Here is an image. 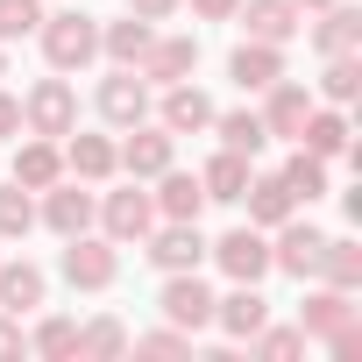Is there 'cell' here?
<instances>
[{
  "label": "cell",
  "mask_w": 362,
  "mask_h": 362,
  "mask_svg": "<svg viewBox=\"0 0 362 362\" xmlns=\"http://www.w3.org/2000/svg\"><path fill=\"white\" fill-rule=\"evenodd\" d=\"M93 214H100V228H107V242H114V249H121V242H142V235L156 228V199H149V192H135V185H128V192H107Z\"/></svg>",
  "instance_id": "5"
},
{
  "label": "cell",
  "mask_w": 362,
  "mask_h": 362,
  "mask_svg": "<svg viewBox=\"0 0 362 362\" xmlns=\"http://www.w3.org/2000/svg\"><path fill=\"white\" fill-rule=\"evenodd\" d=\"M149 36H156V22H142V15H128V22H107L100 29V50L114 57V64H142V50H149Z\"/></svg>",
  "instance_id": "26"
},
{
  "label": "cell",
  "mask_w": 362,
  "mask_h": 362,
  "mask_svg": "<svg viewBox=\"0 0 362 362\" xmlns=\"http://www.w3.org/2000/svg\"><path fill=\"white\" fill-rule=\"evenodd\" d=\"M0 355H22V327H15V313H0Z\"/></svg>",
  "instance_id": "41"
},
{
  "label": "cell",
  "mask_w": 362,
  "mask_h": 362,
  "mask_svg": "<svg viewBox=\"0 0 362 362\" xmlns=\"http://www.w3.org/2000/svg\"><path fill=\"white\" fill-rule=\"evenodd\" d=\"M277 177L291 185V199H298V206H313V199L327 192V156H313V149H291V163H284Z\"/></svg>",
  "instance_id": "30"
},
{
  "label": "cell",
  "mask_w": 362,
  "mask_h": 362,
  "mask_svg": "<svg viewBox=\"0 0 362 362\" xmlns=\"http://www.w3.org/2000/svg\"><path fill=\"white\" fill-rule=\"evenodd\" d=\"M249 341H256L263 362H291V355H305V327H270V320H263Z\"/></svg>",
  "instance_id": "34"
},
{
  "label": "cell",
  "mask_w": 362,
  "mask_h": 362,
  "mask_svg": "<svg viewBox=\"0 0 362 362\" xmlns=\"http://www.w3.org/2000/svg\"><path fill=\"white\" fill-rule=\"evenodd\" d=\"M235 8H242V0H192L199 22H235Z\"/></svg>",
  "instance_id": "39"
},
{
  "label": "cell",
  "mask_w": 362,
  "mask_h": 362,
  "mask_svg": "<svg viewBox=\"0 0 362 362\" xmlns=\"http://www.w3.org/2000/svg\"><path fill=\"white\" fill-rule=\"evenodd\" d=\"M305 114H313V93H305V86H291V78H277V86H263V128H270V135H284V142H298V128H305Z\"/></svg>",
  "instance_id": "15"
},
{
  "label": "cell",
  "mask_w": 362,
  "mask_h": 362,
  "mask_svg": "<svg viewBox=\"0 0 362 362\" xmlns=\"http://www.w3.org/2000/svg\"><path fill=\"white\" fill-rule=\"evenodd\" d=\"M228 78H235L242 93H263V86H277V78H284V50H277V43H256V36H249V43H242V50L228 57Z\"/></svg>",
  "instance_id": "17"
},
{
  "label": "cell",
  "mask_w": 362,
  "mask_h": 362,
  "mask_svg": "<svg viewBox=\"0 0 362 362\" xmlns=\"http://www.w3.org/2000/svg\"><path fill=\"white\" fill-rule=\"evenodd\" d=\"M298 149H313V156H348V149H355V142H348V114L313 107L305 128H298Z\"/></svg>",
  "instance_id": "23"
},
{
  "label": "cell",
  "mask_w": 362,
  "mask_h": 362,
  "mask_svg": "<svg viewBox=\"0 0 362 362\" xmlns=\"http://www.w3.org/2000/svg\"><path fill=\"white\" fill-rule=\"evenodd\" d=\"M64 170L86 177V185H107L114 177V142L107 135H64Z\"/></svg>",
  "instance_id": "22"
},
{
  "label": "cell",
  "mask_w": 362,
  "mask_h": 362,
  "mask_svg": "<svg viewBox=\"0 0 362 362\" xmlns=\"http://www.w3.org/2000/svg\"><path fill=\"white\" fill-rule=\"evenodd\" d=\"M242 206H249V228H284V221L298 214V199H291V185H284V177H256V170H249Z\"/></svg>",
  "instance_id": "21"
},
{
  "label": "cell",
  "mask_w": 362,
  "mask_h": 362,
  "mask_svg": "<svg viewBox=\"0 0 362 362\" xmlns=\"http://www.w3.org/2000/svg\"><path fill=\"white\" fill-rule=\"evenodd\" d=\"M199 185H206V199H221V206H242V192H249V156L221 149V156L199 170Z\"/></svg>",
  "instance_id": "24"
},
{
  "label": "cell",
  "mask_w": 362,
  "mask_h": 362,
  "mask_svg": "<svg viewBox=\"0 0 362 362\" xmlns=\"http://www.w3.org/2000/svg\"><path fill=\"white\" fill-rule=\"evenodd\" d=\"M64 177V149L50 142V135H29L22 149H15V185L22 192H43V185H57Z\"/></svg>",
  "instance_id": "20"
},
{
  "label": "cell",
  "mask_w": 362,
  "mask_h": 362,
  "mask_svg": "<svg viewBox=\"0 0 362 362\" xmlns=\"http://www.w3.org/2000/svg\"><path fill=\"white\" fill-rule=\"evenodd\" d=\"M235 22H242L256 43H277V50H284V43L305 29V8H298V0H242Z\"/></svg>",
  "instance_id": "9"
},
{
  "label": "cell",
  "mask_w": 362,
  "mask_h": 362,
  "mask_svg": "<svg viewBox=\"0 0 362 362\" xmlns=\"http://www.w3.org/2000/svg\"><path fill=\"white\" fill-rule=\"evenodd\" d=\"M43 22V0H0V43H22Z\"/></svg>",
  "instance_id": "35"
},
{
  "label": "cell",
  "mask_w": 362,
  "mask_h": 362,
  "mask_svg": "<svg viewBox=\"0 0 362 362\" xmlns=\"http://www.w3.org/2000/svg\"><path fill=\"white\" fill-rule=\"evenodd\" d=\"M348 320H355V305H348V291H334V284H327V291H313V298H305V313H298V327H305V334H320V341H327L334 327H348Z\"/></svg>",
  "instance_id": "29"
},
{
  "label": "cell",
  "mask_w": 362,
  "mask_h": 362,
  "mask_svg": "<svg viewBox=\"0 0 362 362\" xmlns=\"http://www.w3.org/2000/svg\"><path fill=\"white\" fill-rule=\"evenodd\" d=\"M149 199H156L163 221H199V214H206V185H199V170H170V163H163Z\"/></svg>",
  "instance_id": "13"
},
{
  "label": "cell",
  "mask_w": 362,
  "mask_h": 362,
  "mask_svg": "<svg viewBox=\"0 0 362 362\" xmlns=\"http://www.w3.org/2000/svg\"><path fill=\"white\" fill-rule=\"evenodd\" d=\"M313 277H327L334 291H362V249L348 242V235H334L327 249H320V270Z\"/></svg>",
  "instance_id": "28"
},
{
  "label": "cell",
  "mask_w": 362,
  "mask_h": 362,
  "mask_svg": "<svg viewBox=\"0 0 362 362\" xmlns=\"http://www.w3.org/2000/svg\"><path fill=\"white\" fill-rule=\"evenodd\" d=\"M114 277H121V256H114L107 235H64V284H78V291H107Z\"/></svg>",
  "instance_id": "3"
},
{
  "label": "cell",
  "mask_w": 362,
  "mask_h": 362,
  "mask_svg": "<svg viewBox=\"0 0 362 362\" xmlns=\"http://www.w3.org/2000/svg\"><path fill=\"white\" fill-rule=\"evenodd\" d=\"M163 320L170 327H185V334H199V327H214V291L199 284V270H170V284H163Z\"/></svg>",
  "instance_id": "7"
},
{
  "label": "cell",
  "mask_w": 362,
  "mask_h": 362,
  "mask_svg": "<svg viewBox=\"0 0 362 362\" xmlns=\"http://www.w3.org/2000/svg\"><path fill=\"white\" fill-rule=\"evenodd\" d=\"M355 93H362V64H355V57H327V71H320V100L348 107Z\"/></svg>",
  "instance_id": "33"
},
{
  "label": "cell",
  "mask_w": 362,
  "mask_h": 362,
  "mask_svg": "<svg viewBox=\"0 0 362 362\" xmlns=\"http://www.w3.org/2000/svg\"><path fill=\"white\" fill-rule=\"evenodd\" d=\"M320 249H327V235H320L313 221H284V228H277V249H270V270L313 277V270H320Z\"/></svg>",
  "instance_id": "12"
},
{
  "label": "cell",
  "mask_w": 362,
  "mask_h": 362,
  "mask_svg": "<svg viewBox=\"0 0 362 362\" xmlns=\"http://www.w3.org/2000/svg\"><path fill=\"white\" fill-rule=\"evenodd\" d=\"M142 242H149V263H156L163 277H170V270H199L206 249H214V242L199 235V221H163V228L142 235Z\"/></svg>",
  "instance_id": "4"
},
{
  "label": "cell",
  "mask_w": 362,
  "mask_h": 362,
  "mask_svg": "<svg viewBox=\"0 0 362 362\" xmlns=\"http://www.w3.org/2000/svg\"><path fill=\"white\" fill-rule=\"evenodd\" d=\"M313 50H320V57H355V50H362V15L348 8V0L320 8V22H313Z\"/></svg>",
  "instance_id": "16"
},
{
  "label": "cell",
  "mask_w": 362,
  "mask_h": 362,
  "mask_svg": "<svg viewBox=\"0 0 362 362\" xmlns=\"http://www.w3.org/2000/svg\"><path fill=\"white\" fill-rule=\"evenodd\" d=\"M0 78H8V43H0Z\"/></svg>",
  "instance_id": "43"
},
{
  "label": "cell",
  "mask_w": 362,
  "mask_h": 362,
  "mask_svg": "<svg viewBox=\"0 0 362 362\" xmlns=\"http://www.w3.org/2000/svg\"><path fill=\"white\" fill-rule=\"evenodd\" d=\"M206 256H214L235 284H263V277H270V242H263V228H235V235H221Z\"/></svg>",
  "instance_id": "6"
},
{
  "label": "cell",
  "mask_w": 362,
  "mask_h": 362,
  "mask_svg": "<svg viewBox=\"0 0 362 362\" xmlns=\"http://www.w3.org/2000/svg\"><path fill=\"white\" fill-rule=\"evenodd\" d=\"M43 305V270L36 263H0V313H36Z\"/></svg>",
  "instance_id": "25"
},
{
  "label": "cell",
  "mask_w": 362,
  "mask_h": 362,
  "mask_svg": "<svg viewBox=\"0 0 362 362\" xmlns=\"http://www.w3.org/2000/svg\"><path fill=\"white\" fill-rule=\"evenodd\" d=\"M170 156H177V135H170L163 121H156V128H142V121H135V128H128V142L114 149V170H128V177H156Z\"/></svg>",
  "instance_id": "8"
},
{
  "label": "cell",
  "mask_w": 362,
  "mask_h": 362,
  "mask_svg": "<svg viewBox=\"0 0 362 362\" xmlns=\"http://www.w3.org/2000/svg\"><path fill=\"white\" fill-rule=\"evenodd\" d=\"M22 128H29V135L64 142V135L78 128V93H71L64 78H36V86H29V100H22Z\"/></svg>",
  "instance_id": "2"
},
{
  "label": "cell",
  "mask_w": 362,
  "mask_h": 362,
  "mask_svg": "<svg viewBox=\"0 0 362 362\" xmlns=\"http://www.w3.org/2000/svg\"><path fill=\"white\" fill-rule=\"evenodd\" d=\"M214 320H221V334H228V341H249V334L270 320V298H263L256 284H235L228 298H214Z\"/></svg>",
  "instance_id": "19"
},
{
  "label": "cell",
  "mask_w": 362,
  "mask_h": 362,
  "mask_svg": "<svg viewBox=\"0 0 362 362\" xmlns=\"http://www.w3.org/2000/svg\"><path fill=\"white\" fill-rule=\"evenodd\" d=\"M8 135H22V100L0 93V142H8Z\"/></svg>",
  "instance_id": "40"
},
{
  "label": "cell",
  "mask_w": 362,
  "mask_h": 362,
  "mask_svg": "<svg viewBox=\"0 0 362 362\" xmlns=\"http://www.w3.org/2000/svg\"><path fill=\"white\" fill-rule=\"evenodd\" d=\"M185 0H128V15H142V22H170Z\"/></svg>",
  "instance_id": "38"
},
{
  "label": "cell",
  "mask_w": 362,
  "mask_h": 362,
  "mask_svg": "<svg viewBox=\"0 0 362 362\" xmlns=\"http://www.w3.org/2000/svg\"><path fill=\"white\" fill-rule=\"evenodd\" d=\"M156 121H163L170 135H199V128H214V100H206L192 78H177V86H163V107H156Z\"/></svg>",
  "instance_id": "14"
},
{
  "label": "cell",
  "mask_w": 362,
  "mask_h": 362,
  "mask_svg": "<svg viewBox=\"0 0 362 362\" xmlns=\"http://www.w3.org/2000/svg\"><path fill=\"white\" fill-rule=\"evenodd\" d=\"M36 228V199L22 185H0V242H22Z\"/></svg>",
  "instance_id": "32"
},
{
  "label": "cell",
  "mask_w": 362,
  "mask_h": 362,
  "mask_svg": "<svg viewBox=\"0 0 362 362\" xmlns=\"http://www.w3.org/2000/svg\"><path fill=\"white\" fill-rule=\"evenodd\" d=\"M298 8H313V15H320V8H334V0H298Z\"/></svg>",
  "instance_id": "42"
},
{
  "label": "cell",
  "mask_w": 362,
  "mask_h": 362,
  "mask_svg": "<svg viewBox=\"0 0 362 362\" xmlns=\"http://www.w3.org/2000/svg\"><path fill=\"white\" fill-rule=\"evenodd\" d=\"M149 86H177V78H192L199 71V36H149L142 64H135Z\"/></svg>",
  "instance_id": "10"
},
{
  "label": "cell",
  "mask_w": 362,
  "mask_h": 362,
  "mask_svg": "<svg viewBox=\"0 0 362 362\" xmlns=\"http://www.w3.org/2000/svg\"><path fill=\"white\" fill-rule=\"evenodd\" d=\"M36 36H43V57H50V71H86L93 57H100V22L93 15H43L36 22Z\"/></svg>",
  "instance_id": "1"
},
{
  "label": "cell",
  "mask_w": 362,
  "mask_h": 362,
  "mask_svg": "<svg viewBox=\"0 0 362 362\" xmlns=\"http://www.w3.org/2000/svg\"><path fill=\"white\" fill-rule=\"evenodd\" d=\"M135 348H142V355H192V334H185V327H156V334H142Z\"/></svg>",
  "instance_id": "37"
},
{
  "label": "cell",
  "mask_w": 362,
  "mask_h": 362,
  "mask_svg": "<svg viewBox=\"0 0 362 362\" xmlns=\"http://www.w3.org/2000/svg\"><path fill=\"white\" fill-rule=\"evenodd\" d=\"M121 348H128V327H121V320H93V327H78V355H86V362H114Z\"/></svg>",
  "instance_id": "31"
},
{
  "label": "cell",
  "mask_w": 362,
  "mask_h": 362,
  "mask_svg": "<svg viewBox=\"0 0 362 362\" xmlns=\"http://www.w3.org/2000/svg\"><path fill=\"white\" fill-rule=\"evenodd\" d=\"M50 235H86L93 228V192L78 185H43V214H36Z\"/></svg>",
  "instance_id": "18"
},
{
  "label": "cell",
  "mask_w": 362,
  "mask_h": 362,
  "mask_svg": "<svg viewBox=\"0 0 362 362\" xmlns=\"http://www.w3.org/2000/svg\"><path fill=\"white\" fill-rule=\"evenodd\" d=\"M214 128H221V149H235V156H263V142H270L263 114H249V107H235V114H214Z\"/></svg>",
  "instance_id": "27"
},
{
  "label": "cell",
  "mask_w": 362,
  "mask_h": 362,
  "mask_svg": "<svg viewBox=\"0 0 362 362\" xmlns=\"http://www.w3.org/2000/svg\"><path fill=\"white\" fill-rule=\"evenodd\" d=\"M36 355H50V362L78 355V327H71V320H43V327H36Z\"/></svg>",
  "instance_id": "36"
},
{
  "label": "cell",
  "mask_w": 362,
  "mask_h": 362,
  "mask_svg": "<svg viewBox=\"0 0 362 362\" xmlns=\"http://www.w3.org/2000/svg\"><path fill=\"white\" fill-rule=\"evenodd\" d=\"M100 114H107L114 128L149 121V78H142V71H128V64H114V78H100Z\"/></svg>",
  "instance_id": "11"
}]
</instances>
